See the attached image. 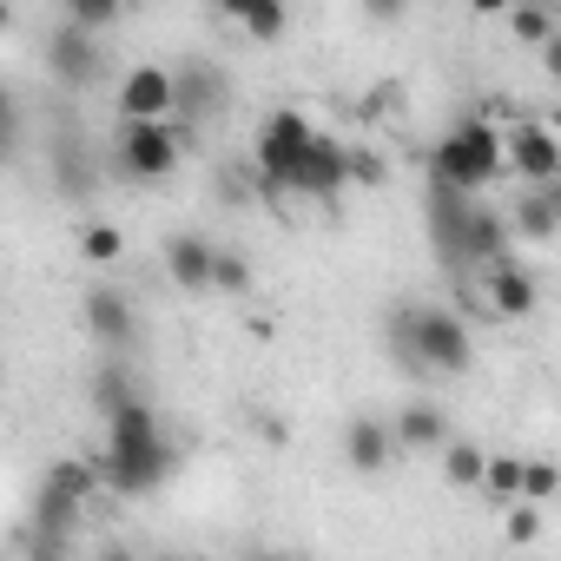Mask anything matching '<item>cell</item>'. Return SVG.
<instances>
[{"label":"cell","instance_id":"6da1fadb","mask_svg":"<svg viewBox=\"0 0 561 561\" xmlns=\"http://www.w3.org/2000/svg\"><path fill=\"white\" fill-rule=\"evenodd\" d=\"M172 443L159 430V410L146 397L119 403L106 416V456H100V482H113L119 495H152L165 476H172Z\"/></svg>","mask_w":561,"mask_h":561},{"label":"cell","instance_id":"7a4b0ae2","mask_svg":"<svg viewBox=\"0 0 561 561\" xmlns=\"http://www.w3.org/2000/svg\"><path fill=\"white\" fill-rule=\"evenodd\" d=\"M430 238H436L449 271H482L489 257L508 251V218L489 211L476 192H456V185L430 179Z\"/></svg>","mask_w":561,"mask_h":561},{"label":"cell","instance_id":"3957f363","mask_svg":"<svg viewBox=\"0 0 561 561\" xmlns=\"http://www.w3.org/2000/svg\"><path fill=\"white\" fill-rule=\"evenodd\" d=\"M390 344L410 370H430V377H462L476 364V344H469V324L443 305H403L390 311Z\"/></svg>","mask_w":561,"mask_h":561},{"label":"cell","instance_id":"277c9868","mask_svg":"<svg viewBox=\"0 0 561 561\" xmlns=\"http://www.w3.org/2000/svg\"><path fill=\"white\" fill-rule=\"evenodd\" d=\"M93 489H100V462H87V456H60L41 476V489H34V548L41 554L73 548V522L93 502Z\"/></svg>","mask_w":561,"mask_h":561},{"label":"cell","instance_id":"5b68a950","mask_svg":"<svg viewBox=\"0 0 561 561\" xmlns=\"http://www.w3.org/2000/svg\"><path fill=\"white\" fill-rule=\"evenodd\" d=\"M430 179L436 185H456V192H482L502 179V126L489 119H462L449 139H436L430 152Z\"/></svg>","mask_w":561,"mask_h":561},{"label":"cell","instance_id":"8992f818","mask_svg":"<svg viewBox=\"0 0 561 561\" xmlns=\"http://www.w3.org/2000/svg\"><path fill=\"white\" fill-rule=\"evenodd\" d=\"M185 146H192V126H179V119H126L119 126V172L139 185H159L179 172Z\"/></svg>","mask_w":561,"mask_h":561},{"label":"cell","instance_id":"52a82bcc","mask_svg":"<svg viewBox=\"0 0 561 561\" xmlns=\"http://www.w3.org/2000/svg\"><path fill=\"white\" fill-rule=\"evenodd\" d=\"M311 133H318V126H311L298 106L271 113V119L257 126V146H251V159H257V179H264L271 192H291V172H298V159H305Z\"/></svg>","mask_w":561,"mask_h":561},{"label":"cell","instance_id":"ba28073f","mask_svg":"<svg viewBox=\"0 0 561 561\" xmlns=\"http://www.w3.org/2000/svg\"><path fill=\"white\" fill-rule=\"evenodd\" d=\"M502 172L528 179V185H548L561 179V139L548 119H508L502 126Z\"/></svg>","mask_w":561,"mask_h":561},{"label":"cell","instance_id":"9c48e42d","mask_svg":"<svg viewBox=\"0 0 561 561\" xmlns=\"http://www.w3.org/2000/svg\"><path fill=\"white\" fill-rule=\"evenodd\" d=\"M535 305H541V285H535L528 264H515L508 251L482 264V311L489 318H528Z\"/></svg>","mask_w":561,"mask_h":561},{"label":"cell","instance_id":"30bf717a","mask_svg":"<svg viewBox=\"0 0 561 561\" xmlns=\"http://www.w3.org/2000/svg\"><path fill=\"white\" fill-rule=\"evenodd\" d=\"M47 73H54L60 87H93V80L106 73V54H100V34H87V27H73V21H60V27L47 34Z\"/></svg>","mask_w":561,"mask_h":561},{"label":"cell","instance_id":"8fae6325","mask_svg":"<svg viewBox=\"0 0 561 561\" xmlns=\"http://www.w3.org/2000/svg\"><path fill=\"white\" fill-rule=\"evenodd\" d=\"M344 185H351V146H344L337 133H311V146H305V159H298V172H291V192L331 198V192H344Z\"/></svg>","mask_w":561,"mask_h":561},{"label":"cell","instance_id":"7c38bea8","mask_svg":"<svg viewBox=\"0 0 561 561\" xmlns=\"http://www.w3.org/2000/svg\"><path fill=\"white\" fill-rule=\"evenodd\" d=\"M80 324H87V337H93V344H106V351H126V344L139 337V311H133V305H126V291H113V285L87 291Z\"/></svg>","mask_w":561,"mask_h":561},{"label":"cell","instance_id":"4fadbf2b","mask_svg":"<svg viewBox=\"0 0 561 561\" xmlns=\"http://www.w3.org/2000/svg\"><path fill=\"white\" fill-rule=\"evenodd\" d=\"M554 231H561V179H548V185H528V192L508 205V238L548 244Z\"/></svg>","mask_w":561,"mask_h":561},{"label":"cell","instance_id":"5bb4252c","mask_svg":"<svg viewBox=\"0 0 561 561\" xmlns=\"http://www.w3.org/2000/svg\"><path fill=\"white\" fill-rule=\"evenodd\" d=\"M165 277L179 291H211V238H198V231H172L165 238Z\"/></svg>","mask_w":561,"mask_h":561},{"label":"cell","instance_id":"9a60e30c","mask_svg":"<svg viewBox=\"0 0 561 561\" xmlns=\"http://www.w3.org/2000/svg\"><path fill=\"white\" fill-rule=\"evenodd\" d=\"M119 119H172V73L165 67H133L119 87Z\"/></svg>","mask_w":561,"mask_h":561},{"label":"cell","instance_id":"2e32d148","mask_svg":"<svg viewBox=\"0 0 561 561\" xmlns=\"http://www.w3.org/2000/svg\"><path fill=\"white\" fill-rule=\"evenodd\" d=\"M344 456H351V469H357V476H377V469H390V462H397L390 423H377V416H357V423L344 430Z\"/></svg>","mask_w":561,"mask_h":561},{"label":"cell","instance_id":"e0dca14e","mask_svg":"<svg viewBox=\"0 0 561 561\" xmlns=\"http://www.w3.org/2000/svg\"><path fill=\"white\" fill-rule=\"evenodd\" d=\"M443 436H449V423H443V410H430V403H410V410L390 423L397 456H410V449H443Z\"/></svg>","mask_w":561,"mask_h":561},{"label":"cell","instance_id":"ac0fdd59","mask_svg":"<svg viewBox=\"0 0 561 561\" xmlns=\"http://www.w3.org/2000/svg\"><path fill=\"white\" fill-rule=\"evenodd\" d=\"M218 14L225 21H238L251 41H285V0H218Z\"/></svg>","mask_w":561,"mask_h":561},{"label":"cell","instance_id":"d6986e66","mask_svg":"<svg viewBox=\"0 0 561 561\" xmlns=\"http://www.w3.org/2000/svg\"><path fill=\"white\" fill-rule=\"evenodd\" d=\"M502 14H508V34H515L522 47H541L548 34H561V27H554V8H548V0H508Z\"/></svg>","mask_w":561,"mask_h":561},{"label":"cell","instance_id":"ffe728a7","mask_svg":"<svg viewBox=\"0 0 561 561\" xmlns=\"http://www.w3.org/2000/svg\"><path fill=\"white\" fill-rule=\"evenodd\" d=\"M482 443H462V436H443V482L449 489H476L482 482Z\"/></svg>","mask_w":561,"mask_h":561},{"label":"cell","instance_id":"44dd1931","mask_svg":"<svg viewBox=\"0 0 561 561\" xmlns=\"http://www.w3.org/2000/svg\"><path fill=\"white\" fill-rule=\"evenodd\" d=\"M495 508L522 502V456H482V482H476Z\"/></svg>","mask_w":561,"mask_h":561},{"label":"cell","instance_id":"7402d4cb","mask_svg":"<svg viewBox=\"0 0 561 561\" xmlns=\"http://www.w3.org/2000/svg\"><path fill=\"white\" fill-rule=\"evenodd\" d=\"M87 397H93V410H100V416H113L119 403H133V397H139V383H133V370H126V364H100Z\"/></svg>","mask_w":561,"mask_h":561},{"label":"cell","instance_id":"603a6c76","mask_svg":"<svg viewBox=\"0 0 561 561\" xmlns=\"http://www.w3.org/2000/svg\"><path fill=\"white\" fill-rule=\"evenodd\" d=\"M211 291H225V298H244L251 291V257L244 251L211 244Z\"/></svg>","mask_w":561,"mask_h":561},{"label":"cell","instance_id":"cb8c5ba5","mask_svg":"<svg viewBox=\"0 0 561 561\" xmlns=\"http://www.w3.org/2000/svg\"><path fill=\"white\" fill-rule=\"evenodd\" d=\"M554 489H561V476H554V462L548 456H522V502H554Z\"/></svg>","mask_w":561,"mask_h":561},{"label":"cell","instance_id":"d4e9b609","mask_svg":"<svg viewBox=\"0 0 561 561\" xmlns=\"http://www.w3.org/2000/svg\"><path fill=\"white\" fill-rule=\"evenodd\" d=\"M60 8H67V21H73V27L100 34V27H113V21L126 14V0H60Z\"/></svg>","mask_w":561,"mask_h":561},{"label":"cell","instance_id":"484cf974","mask_svg":"<svg viewBox=\"0 0 561 561\" xmlns=\"http://www.w3.org/2000/svg\"><path fill=\"white\" fill-rule=\"evenodd\" d=\"M80 251H87L93 264H113V257L126 251V238H119V225H87V231H80Z\"/></svg>","mask_w":561,"mask_h":561},{"label":"cell","instance_id":"4316f807","mask_svg":"<svg viewBox=\"0 0 561 561\" xmlns=\"http://www.w3.org/2000/svg\"><path fill=\"white\" fill-rule=\"evenodd\" d=\"M21 146V100H14V87L0 80V159H8Z\"/></svg>","mask_w":561,"mask_h":561},{"label":"cell","instance_id":"83f0119b","mask_svg":"<svg viewBox=\"0 0 561 561\" xmlns=\"http://www.w3.org/2000/svg\"><path fill=\"white\" fill-rule=\"evenodd\" d=\"M508 508H515V515H508V541L528 548V541L541 535V508H535V502H508Z\"/></svg>","mask_w":561,"mask_h":561},{"label":"cell","instance_id":"f1b7e54d","mask_svg":"<svg viewBox=\"0 0 561 561\" xmlns=\"http://www.w3.org/2000/svg\"><path fill=\"white\" fill-rule=\"evenodd\" d=\"M377 179H383V159H377V152H357V146H351V185H377Z\"/></svg>","mask_w":561,"mask_h":561},{"label":"cell","instance_id":"f546056e","mask_svg":"<svg viewBox=\"0 0 561 561\" xmlns=\"http://www.w3.org/2000/svg\"><path fill=\"white\" fill-rule=\"evenodd\" d=\"M364 14H370V21H403L410 0H364Z\"/></svg>","mask_w":561,"mask_h":561},{"label":"cell","instance_id":"4dcf8cb0","mask_svg":"<svg viewBox=\"0 0 561 561\" xmlns=\"http://www.w3.org/2000/svg\"><path fill=\"white\" fill-rule=\"evenodd\" d=\"M469 8H476V14H502V8H508V0H469Z\"/></svg>","mask_w":561,"mask_h":561},{"label":"cell","instance_id":"1f68e13d","mask_svg":"<svg viewBox=\"0 0 561 561\" xmlns=\"http://www.w3.org/2000/svg\"><path fill=\"white\" fill-rule=\"evenodd\" d=\"M14 27V0H0V34H8Z\"/></svg>","mask_w":561,"mask_h":561}]
</instances>
